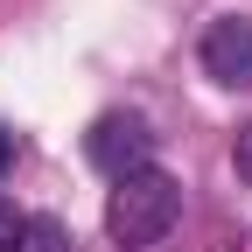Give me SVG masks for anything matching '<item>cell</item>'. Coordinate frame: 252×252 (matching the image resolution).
<instances>
[{
  "label": "cell",
  "mask_w": 252,
  "mask_h": 252,
  "mask_svg": "<svg viewBox=\"0 0 252 252\" xmlns=\"http://www.w3.org/2000/svg\"><path fill=\"white\" fill-rule=\"evenodd\" d=\"M196 63H203V77H217V84H252V21L245 14L210 21L203 42H196Z\"/></svg>",
  "instance_id": "cell-3"
},
{
  "label": "cell",
  "mask_w": 252,
  "mask_h": 252,
  "mask_svg": "<svg viewBox=\"0 0 252 252\" xmlns=\"http://www.w3.org/2000/svg\"><path fill=\"white\" fill-rule=\"evenodd\" d=\"M21 231H28V217L14 196H0V252H21Z\"/></svg>",
  "instance_id": "cell-5"
},
{
  "label": "cell",
  "mask_w": 252,
  "mask_h": 252,
  "mask_svg": "<svg viewBox=\"0 0 252 252\" xmlns=\"http://www.w3.org/2000/svg\"><path fill=\"white\" fill-rule=\"evenodd\" d=\"M182 217V182L168 168H140V175H119L112 196H105V238L140 252V245H161Z\"/></svg>",
  "instance_id": "cell-1"
},
{
  "label": "cell",
  "mask_w": 252,
  "mask_h": 252,
  "mask_svg": "<svg viewBox=\"0 0 252 252\" xmlns=\"http://www.w3.org/2000/svg\"><path fill=\"white\" fill-rule=\"evenodd\" d=\"M91 161H98L112 182L119 175H140V168H154V133H147V119L140 112H105L98 126H91Z\"/></svg>",
  "instance_id": "cell-2"
},
{
  "label": "cell",
  "mask_w": 252,
  "mask_h": 252,
  "mask_svg": "<svg viewBox=\"0 0 252 252\" xmlns=\"http://www.w3.org/2000/svg\"><path fill=\"white\" fill-rule=\"evenodd\" d=\"M231 168H238V182L252 189V126H238V140H231Z\"/></svg>",
  "instance_id": "cell-6"
},
{
  "label": "cell",
  "mask_w": 252,
  "mask_h": 252,
  "mask_svg": "<svg viewBox=\"0 0 252 252\" xmlns=\"http://www.w3.org/2000/svg\"><path fill=\"white\" fill-rule=\"evenodd\" d=\"M21 252H70V245H63V224H56V217H28Z\"/></svg>",
  "instance_id": "cell-4"
}]
</instances>
